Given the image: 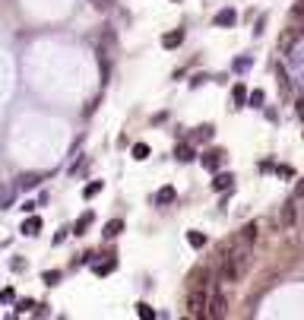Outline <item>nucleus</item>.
I'll return each mask as SVG.
<instances>
[{
  "instance_id": "obj_1",
  "label": "nucleus",
  "mask_w": 304,
  "mask_h": 320,
  "mask_svg": "<svg viewBox=\"0 0 304 320\" xmlns=\"http://www.w3.org/2000/svg\"><path fill=\"white\" fill-rule=\"evenodd\" d=\"M206 311V285H190V295H187V314L200 317Z\"/></svg>"
},
{
  "instance_id": "obj_2",
  "label": "nucleus",
  "mask_w": 304,
  "mask_h": 320,
  "mask_svg": "<svg viewBox=\"0 0 304 320\" xmlns=\"http://www.w3.org/2000/svg\"><path fill=\"white\" fill-rule=\"evenodd\" d=\"M203 314L206 317H225V295H222V292H209V295H206V311H203Z\"/></svg>"
},
{
  "instance_id": "obj_3",
  "label": "nucleus",
  "mask_w": 304,
  "mask_h": 320,
  "mask_svg": "<svg viewBox=\"0 0 304 320\" xmlns=\"http://www.w3.org/2000/svg\"><path fill=\"white\" fill-rule=\"evenodd\" d=\"M222 162H225V149H206V152H203V159H200V165L215 175V171L222 168Z\"/></svg>"
},
{
  "instance_id": "obj_4",
  "label": "nucleus",
  "mask_w": 304,
  "mask_h": 320,
  "mask_svg": "<svg viewBox=\"0 0 304 320\" xmlns=\"http://www.w3.org/2000/svg\"><path fill=\"white\" fill-rule=\"evenodd\" d=\"M231 241H234V244H241V247H250V244L257 241V222L244 225V228H241V231H238V235H234Z\"/></svg>"
},
{
  "instance_id": "obj_5",
  "label": "nucleus",
  "mask_w": 304,
  "mask_h": 320,
  "mask_svg": "<svg viewBox=\"0 0 304 320\" xmlns=\"http://www.w3.org/2000/svg\"><path fill=\"white\" fill-rule=\"evenodd\" d=\"M89 263H92L95 276H108V273H114V270H117V257H114V254H108L105 260H89Z\"/></svg>"
},
{
  "instance_id": "obj_6",
  "label": "nucleus",
  "mask_w": 304,
  "mask_h": 320,
  "mask_svg": "<svg viewBox=\"0 0 304 320\" xmlns=\"http://www.w3.org/2000/svg\"><path fill=\"white\" fill-rule=\"evenodd\" d=\"M295 219H298V206L289 200V203L282 206V213H279V225H282V228H292V225H295Z\"/></svg>"
},
{
  "instance_id": "obj_7",
  "label": "nucleus",
  "mask_w": 304,
  "mask_h": 320,
  "mask_svg": "<svg viewBox=\"0 0 304 320\" xmlns=\"http://www.w3.org/2000/svg\"><path fill=\"white\" fill-rule=\"evenodd\" d=\"M234 187V175L231 171H219V175L212 178V190H219V194H225V190Z\"/></svg>"
},
{
  "instance_id": "obj_8",
  "label": "nucleus",
  "mask_w": 304,
  "mask_h": 320,
  "mask_svg": "<svg viewBox=\"0 0 304 320\" xmlns=\"http://www.w3.org/2000/svg\"><path fill=\"white\" fill-rule=\"evenodd\" d=\"M234 22H238V13H234L231 6H225V10L215 13V25H219V29H231Z\"/></svg>"
},
{
  "instance_id": "obj_9",
  "label": "nucleus",
  "mask_w": 304,
  "mask_h": 320,
  "mask_svg": "<svg viewBox=\"0 0 304 320\" xmlns=\"http://www.w3.org/2000/svg\"><path fill=\"white\" fill-rule=\"evenodd\" d=\"M292 29L298 32V35H304V0H298V3L292 6Z\"/></svg>"
},
{
  "instance_id": "obj_10",
  "label": "nucleus",
  "mask_w": 304,
  "mask_h": 320,
  "mask_svg": "<svg viewBox=\"0 0 304 320\" xmlns=\"http://www.w3.org/2000/svg\"><path fill=\"white\" fill-rule=\"evenodd\" d=\"M41 181H45L41 175H32V171H29V175H19V181H16V187H19V190H35V187L41 184Z\"/></svg>"
},
{
  "instance_id": "obj_11",
  "label": "nucleus",
  "mask_w": 304,
  "mask_h": 320,
  "mask_svg": "<svg viewBox=\"0 0 304 320\" xmlns=\"http://www.w3.org/2000/svg\"><path fill=\"white\" fill-rule=\"evenodd\" d=\"M181 41H184V29H171L168 32V35H162V48H178L181 45Z\"/></svg>"
},
{
  "instance_id": "obj_12",
  "label": "nucleus",
  "mask_w": 304,
  "mask_h": 320,
  "mask_svg": "<svg viewBox=\"0 0 304 320\" xmlns=\"http://www.w3.org/2000/svg\"><path fill=\"white\" fill-rule=\"evenodd\" d=\"M13 197H16V187L13 184H0V210H10Z\"/></svg>"
},
{
  "instance_id": "obj_13",
  "label": "nucleus",
  "mask_w": 304,
  "mask_h": 320,
  "mask_svg": "<svg viewBox=\"0 0 304 320\" xmlns=\"http://www.w3.org/2000/svg\"><path fill=\"white\" fill-rule=\"evenodd\" d=\"M19 231H22V235H29V238H35L38 231H41V219H38V215H29V219L22 222V228H19Z\"/></svg>"
},
{
  "instance_id": "obj_14",
  "label": "nucleus",
  "mask_w": 304,
  "mask_h": 320,
  "mask_svg": "<svg viewBox=\"0 0 304 320\" xmlns=\"http://www.w3.org/2000/svg\"><path fill=\"white\" fill-rule=\"evenodd\" d=\"M92 222H95V215H92V213H83L80 219H76V225H73L70 231H73V235H86V231H89V225H92Z\"/></svg>"
},
{
  "instance_id": "obj_15",
  "label": "nucleus",
  "mask_w": 304,
  "mask_h": 320,
  "mask_svg": "<svg viewBox=\"0 0 304 320\" xmlns=\"http://www.w3.org/2000/svg\"><path fill=\"white\" fill-rule=\"evenodd\" d=\"M212 136H215V127H212V124H200L197 130H194V140H197V143H209Z\"/></svg>"
},
{
  "instance_id": "obj_16",
  "label": "nucleus",
  "mask_w": 304,
  "mask_h": 320,
  "mask_svg": "<svg viewBox=\"0 0 304 320\" xmlns=\"http://www.w3.org/2000/svg\"><path fill=\"white\" fill-rule=\"evenodd\" d=\"M250 67H254V57H250V54H244V57H234L231 70H234V73H247Z\"/></svg>"
},
{
  "instance_id": "obj_17",
  "label": "nucleus",
  "mask_w": 304,
  "mask_h": 320,
  "mask_svg": "<svg viewBox=\"0 0 304 320\" xmlns=\"http://www.w3.org/2000/svg\"><path fill=\"white\" fill-rule=\"evenodd\" d=\"M175 187H162L159 190V194H155V203H159V206H168V203H175Z\"/></svg>"
},
{
  "instance_id": "obj_18",
  "label": "nucleus",
  "mask_w": 304,
  "mask_h": 320,
  "mask_svg": "<svg viewBox=\"0 0 304 320\" xmlns=\"http://www.w3.org/2000/svg\"><path fill=\"white\" fill-rule=\"evenodd\" d=\"M206 279H209V270H206V266H200V270H194V273L187 276L190 285H206Z\"/></svg>"
},
{
  "instance_id": "obj_19",
  "label": "nucleus",
  "mask_w": 304,
  "mask_h": 320,
  "mask_svg": "<svg viewBox=\"0 0 304 320\" xmlns=\"http://www.w3.org/2000/svg\"><path fill=\"white\" fill-rule=\"evenodd\" d=\"M175 159H178V162H190V159H194V146H187V143H178V149H175Z\"/></svg>"
},
{
  "instance_id": "obj_20",
  "label": "nucleus",
  "mask_w": 304,
  "mask_h": 320,
  "mask_svg": "<svg viewBox=\"0 0 304 320\" xmlns=\"http://www.w3.org/2000/svg\"><path fill=\"white\" fill-rule=\"evenodd\" d=\"M120 231H124V222H120V219H111L108 225H105V231H101V235H105V238H117Z\"/></svg>"
},
{
  "instance_id": "obj_21",
  "label": "nucleus",
  "mask_w": 304,
  "mask_h": 320,
  "mask_svg": "<svg viewBox=\"0 0 304 320\" xmlns=\"http://www.w3.org/2000/svg\"><path fill=\"white\" fill-rule=\"evenodd\" d=\"M187 244L190 247H206V235L203 231H187Z\"/></svg>"
},
{
  "instance_id": "obj_22",
  "label": "nucleus",
  "mask_w": 304,
  "mask_h": 320,
  "mask_svg": "<svg viewBox=\"0 0 304 320\" xmlns=\"http://www.w3.org/2000/svg\"><path fill=\"white\" fill-rule=\"evenodd\" d=\"M99 194H101V181H92V184L83 187V197H86V200H92V197H99Z\"/></svg>"
},
{
  "instance_id": "obj_23",
  "label": "nucleus",
  "mask_w": 304,
  "mask_h": 320,
  "mask_svg": "<svg viewBox=\"0 0 304 320\" xmlns=\"http://www.w3.org/2000/svg\"><path fill=\"white\" fill-rule=\"evenodd\" d=\"M231 99H234V105H244V102H247V89H244V86H234V92H231Z\"/></svg>"
},
{
  "instance_id": "obj_24",
  "label": "nucleus",
  "mask_w": 304,
  "mask_h": 320,
  "mask_svg": "<svg viewBox=\"0 0 304 320\" xmlns=\"http://www.w3.org/2000/svg\"><path fill=\"white\" fill-rule=\"evenodd\" d=\"M136 317H143V320H155V311H152L149 305H143V301H140V305H136Z\"/></svg>"
},
{
  "instance_id": "obj_25",
  "label": "nucleus",
  "mask_w": 304,
  "mask_h": 320,
  "mask_svg": "<svg viewBox=\"0 0 304 320\" xmlns=\"http://www.w3.org/2000/svg\"><path fill=\"white\" fill-rule=\"evenodd\" d=\"M133 159H136V162L149 159V146H146V143H136V146H133Z\"/></svg>"
},
{
  "instance_id": "obj_26",
  "label": "nucleus",
  "mask_w": 304,
  "mask_h": 320,
  "mask_svg": "<svg viewBox=\"0 0 304 320\" xmlns=\"http://www.w3.org/2000/svg\"><path fill=\"white\" fill-rule=\"evenodd\" d=\"M276 76H279V92H282V95H289V76H285L282 67H276Z\"/></svg>"
},
{
  "instance_id": "obj_27",
  "label": "nucleus",
  "mask_w": 304,
  "mask_h": 320,
  "mask_svg": "<svg viewBox=\"0 0 304 320\" xmlns=\"http://www.w3.org/2000/svg\"><path fill=\"white\" fill-rule=\"evenodd\" d=\"M247 102H250L254 108H263V92H260V89H254V92L247 95Z\"/></svg>"
},
{
  "instance_id": "obj_28",
  "label": "nucleus",
  "mask_w": 304,
  "mask_h": 320,
  "mask_svg": "<svg viewBox=\"0 0 304 320\" xmlns=\"http://www.w3.org/2000/svg\"><path fill=\"white\" fill-rule=\"evenodd\" d=\"M10 301H16V292L13 289H0V305H10Z\"/></svg>"
},
{
  "instance_id": "obj_29",
  "label": "nucleus",
  "mask_w": 304,
  "mask_h": 320,
  "mask_svg": "<svg viewBox=\"0 0 304 320\" xmlns=\"http://www.w3.org/2000/svg\"><path fill=\"white\" fill-rule=\"evenodd\" d=\"M41 279H45V285H57V282H60V273H57V270H48Z\"/></svg>"
},
{
  "instance_id": "obj_30",
  "label": "nucleus",
  "mask_w": 304,
  "mask_h": 320,
  "mask_svg": "<svg viewBox=\"0 0 304 320\" xmlns=\"http://www.w3.org/2000/svg\"><path fill=\"white\" fill-rule=\"evenodd\" d=\"M276 171H279V178H295V168H289V165H279Z\"/></svg>"
},
{
  "instance_id": "obj_31",
  "label": "nucleus",
  "mask_w": 304,
  "mask_h": 320,
  "mask_svg": "<svg viewBox=\"0 0 304 320\" xmlns=\"http://www.w3.org/2000/svg\"><path fill=\"white\" fill-rule=\"evenodd\" d=\"M295 111H298V117L304 120V95H301V99H298V102H295Z\"/></svg>"
},
{
  "instance_id": "obj_32",
  "label": "nucleus",
  "mask_w": 304,
  "mask_h": 320,
  "mask_svg": "<svg viewBox=\"0 0 304 320\" xmlns=\"http://www.w3.org/2000/svg\"><path fill=\"white\" fill-rule=\"evenodd\" d=\"M32 308H35V301L25 298V301H19V308H16V311H32Z\"/></svg>"
},
{
  "instance_id": "obj_33",
  "label": "nucleus",
  "mask_w": 304,
  "mask_h": 320,
  "mask_svg": "<svg viewBox=\"0 0 304 320\" xmlns=\"http://www.w3.org/2000/svg\"><path fill=\"white\" fill-rule=\"evenodd\" d=\"M67 231H70V228H60V231H57V235H54V244H60V241L67 238Z\"/></svg>"
},
{
  "instance_id": "obj_34",
  "label": "nucleus",
  "mask_w": 304,
  "mask_h": 320,
  "mask_svg": "<svg viewBox=\"0 0 304 320\" xmlns=\"http://www.w3.org/2000/svg\"><path fill=\"white\" fill-rule=\"evenodd\" d=\"M89 3H95V6H99V10H105V6L111 3V0H89Z\"/></svg>"
},
{
  "instance_id": "obj_35",
  "label": "nucleus",
  "mask_w": 304,
  "mask_h": 320,
  "mask_svg": "<svg viewBox=\"0 0 304 320\" xmlns=\"http://www.w3.org/2000/svg\"><path fill=\"white\" fill-rule=\"evenodd\" d=\"M298 197H304V181H301V184H298Z\"/></svg>"
}]
</instances>
